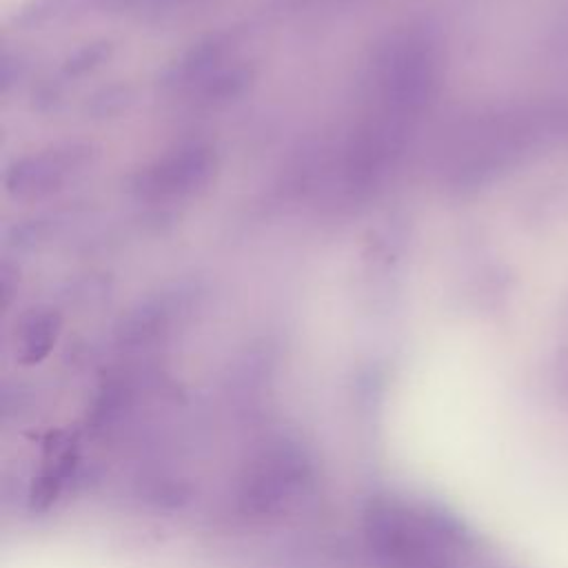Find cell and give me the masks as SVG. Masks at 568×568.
Segmentation results:
<instances>
[{
    "mask_svg": "<svg viewBox=\"0 0 568 568\" xmlns=\"http://www.w3.org/2000/svg\"><path fill=\"white\" fill-rule=\"evenodd\" d=\"M215 169V158L209 146L189 144L182 146L155 164H151L138 178V189L146 197H180L202 189Z\"/></svg>",
    "mask_w": 568,
    "mask_h": 568,
    "instance_id": "cell-1",
    "label": "cell"
},
{
    "mask_svg": "<svg viewBox=\"0 0 568 568\" xmlns=\"http://www.w3.org/2000/svg\"><path fill=\"white\" fill-rule=\"evenodd\" d=\"M84 149H51L16 164L7 178V186L13 195L20 197H38L51 193L53 189H60V184L71 173H75L84 164Z\"/></svg>",
    "mask_w": 568,
    "mask_h": 568,
    "instance_id": "cell-2",
    "label": "cell"
},
{
    "mask_svg": "<svg viewBox=\"0 0 568 568\" xmlns=\"http://www.w3.org/2000/svg\"><path fill=\"white\" fill-rule=\"evenodd\" d=\"M60 331V317L53 311L33 313L22 326V359L38 362L53 346Z\"/></svg>",
    "mask_w": 568,
    "mask_h": 568,
    "instance_id": "cell-3",
    "label": "cell"
},
{
    "mask_svg": "<svg viewBox=\"0 0 568 568\" xmlns=\"http://www.w3.org/2000/svg\"><path fill=\"white\" fill-rule=\"evenodd\" d=\"M129 2H155V4H175V2H189V0H129Z\"/></svg>",
    "mask_w": 568,
    "mask_h": 568,
    "instance_id": "cell-4",
    "label": "cell"
}]
</instances>
